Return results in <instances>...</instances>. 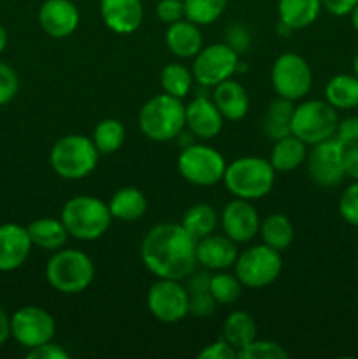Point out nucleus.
I'll use <instances>...</instances> for the list:
<instances>
[{
    "label": "nucleus",
    "instance_id": "nucleus-15",
    "mask_svg": "<svg viewBox=\"0 0 358 359\" xmlns=\"http://www.w3.org/2000/svg\"><path fill=\"white\" fill-rule=\"evenodd\" d=\"M221 228L235 244H246L260 231V216L249 200L234 198L221 212Z\"/></svg>",
    "mask_w": 358,
    "mask_h": 359
},
{
    "label": "nucleus",
    "instance_id": "nucleus-18",
    "mask_svg": "<svg viewBox=\"0 0 358 359\" xmlns=\"http://www.w3.org/2000/svg\"><path fill=\"white\" fill-rule=\"evenodd\" d=\"M100 16L109 30L128 35L142 23L144 7L140 0H100Z\"/></svg>",
    "mask_w": 358,
    "mask_h": 359
},
{
    "label": "nucleus",
    "instance_id": "nucleus-13",
    "mask_svg": "<svg viewBox=\"0 0 358 359\" xmlns=\"http://www.w3.org/2000/svg\"><path fill=\"white\" fill-rule=\"evenodd\" d=\"M55 332V318L41 307L27 305L11 316V337L27 349L51 342Z\"/></svg>",
    "mask_w": 358,
    "mask_h": 359
},
{
    "label": "nucleus",
    "instance_id": "nucleus-38",
    "mask_svg": "<svg viewBox=\"0 0 358 359\" xmlns=\"http://www.w3.org/2000/svg\"><path fill=\"white\" fill-rule=\"evenodd\" d=\"M18 88H20L18 74L7 63L0 62V107L9 104L16 97Z\"/></svg>",
    "mask_w": 358,
    "mask_h": 359
},
{
    "label": "nucleus",
    "instance_id": "nucleus-51",
    "mask_svg": "<svg viewBox=\"0 0 358 359\" xmlns=\"http://www.w3.org/2000/svg\"><path fill=\"white\" fill-rule=\"evenodd\" d=\"M353 74L358 77V55L353 58Z\"/></svg>",
    "mask_w": 358,
    "mask_h": 359
},
{
    "label": "nucleus",
    "instance_id": "nucleus-14",
    "mask_svg": "<svg viewBox=\"0 0 358 359\" xmlns=\"http://www.w3.org/2000/svg\"><path fill=\"white\" fill-rule=\"evenodd\" d=\"M344 149L346 147L332 137L323 142L314 144L311 151H307V172L312 181L321 188H333L340 184L344 175Z\"/></svg>",
    "mask_w": 358,
    "mask_h": 359
},
{
    "label": "nucleus",
    "instance_id": "nucleus-30",
    "mask_svg": "<svg viewBox=\"0 0 358 359\" xmlns=\"http://www.w3.org/2000/svg\"><path fill=\"white\" fill-rule=\"evenodd\" d=\"M260 237L263 244L276 251H284L291 245L295 238V230L291 221L284 214H269L263 221H260Z\"/></svg>",
    "mask_w": 358,
    "mask_h": 359
},
{
    "label": "nucleus",
    "instance_id": "nucleus-19",
    "mask_svg": "<svg viewBox=\"0 0 358 359\" xmlns=\"http://www.w3.org/2000/svg\"><path fill=\"white\" fill-rule=\"evenodd\" d=\"M223 116L213 100L207 97H197L186 105V126L195 137L202 140L214 139L223 128Z\"/></svg>",
    "mask_w": 358,
    "mask_h": 359
},
{
    "label": "nucleus",
    "instance_id": "nucleus-46",
    "mask_svg": "<svg viewBox=\"0 0 358 359\" xmlns=\"http://www.w3.org/2000/svg\"><path fill=\"white\" fill-rule=\"evenodd\" d=\"M357 4L358 0H321V7L332 16H347Z\"/></svg>",
    "mask_w": 358,
    "mask_h": 359
},
{
    "label": "nucleus",
    "instance_id": "nucleus-37",
    "mask_svg": "<svg viewBox=\"0 0 358 359\" xmlns=\"http://www.w3.org/2000/svg\"><path fill=\"white\" fill-rule=\"evenodd\" d=\"M339 214L347 224L358 228V181H353L340 195Z\"/></svg>",
    "mask_w": 358,
    "mask_h": 359
},
{
    "label": "nucleus",
    "instance_id": "nucleus-40",
    "mask_svg": "<svg viewBox=\"0 0 358 359\" xmlns=\"http://www.w3.org/2000/svg\"><path fill=\"white\" fill-rule=\"evenodd\" d=\"M157 16L161 23H175L185 20V2L183 0H160L157 4Z\"/></svg>",
    "mask_w": 358,
    "mask_h": 359
},
{
    "label": "nucleus",
    "instance_id": "nucleus-4",
    "mask_svg": "<svg viewBox=\"0 0 358 359\" xmlns=\"http://www.w3.org/2000/svg\"><path fill=\"white\" fill-rule=\"evenodd\" d=\"M140 132L154 142L178 139L186 126V105L181 98L160 93L150 98L139 112Z\"/></svg>",
    "mask_w": 358,
    "mask_h": 359
},
{
    "label": "nucleus",
    "instance_id": "nucleus-27",
    "mask_svg": "<svg viewBox=\"0 0 358 359\" xmlns=\"http://www.w3.org/2000/svg\"><path fill=\"white\" fill-rule=\"evenodd\" d=\"M325 98L337 111L358 107V77L351 74H337L325 86Z\"/></svg>",
    "mask_w": 358,
    "mask_h": 359
},
{
    "label": "nucleus",
    "instance_id": "nucleus-42",
    "mask_svg": "<svg viewBox=\"0 0 358 359\" xmlns=\"http://www.w3.org/2000/svg\"><path fill=\"white\" fill-rule=\"evenodd\" d=\"M235 358H237V351H235L230 344L225 342L223 339L209 344V346H206L199 353V359H235Z\"/></svg>",
    "mask_w": 358,
    "mask_h": 359
},
{
    "label": "nucleus",
    "instance_id": "nucleus-23",
    "mask_svg": "<svg viewBox=\"0 0 358 359\" xmlns=\"http://www.w3.org/2000/svg\"><path fill=\"white\" fill-rule=\"evenodd\" d=\"M321 0H277L279 23L288 30H302L318 20Z\"/></svg>",
    "mask_w": 358,
    "mask_h": 359
},
{
    "label": "nucleus",
    "instance_id": "nucleus-11",
    "mask_svg": "<svg viewBox=\"0 0 358 359\" xmlns=\"http://www.w3.org/2000/svg\"><path fill=\"white\" fill-rule=\"evenodd\" d=\"M239 69V53L234 51L227 42H218L202 48L193 60V77L206 88L230 79Z\"/></svg>",
    "mask_w": 358,
    "mask_h": 359
},
{
    "label": "nucleus",
    "instance_id": "nucleus-28",
    "mask_svg": "<svg viewBox=\"0 0 358 359\" xmlns=\"http://www.w3.org/2000/svg\"><path fill=\"white\" fill-rule=\"evenodd\" d=\"M295 105L291 100L277 97L270 102L265 116H263V132L274 142L283 137L291 135V118H293Z\"/></svg>",
    "mask_w": 358,
    "mask_h": 359
},
{
    "label": "nucleus",
    "instance_id": "nucleus-34",
    "mask_svg": "<svg viewBox=\"0 0 358 359\" xmlns=\"http://www.w3.org/2000/svg\"><path fill=\"white\" fill-rule=\"evenodd\" d=\"M185 2L186 20L204 27L220 20L227 9L228 0H183Z\"/></svg>",
    "mask_w": 358,
    "mask_h": 359
},
{
    "label": "nucleus",
    "instance_id": "nucleus-6",
    "mask_svg": "<svg viewBox=\"0 0 358 359\" xmlns=\"http://www.w3.org/2000/svg\"><path fill=\"white\" fill-rule=\"evenodd\" d=\"M98 149L91 137L65 135L53 146L49 163L53 170L67 181H77L95 170L98 163Z\"/></svg>",
    "mask_w": 358,
    "mask_h": 359
},
{
    "label": "nucleus",
    "instance_id": "nucleus-48",
    "mask_svg": "<svg viewBox=\"0 0 358 359\" xmlns=\"http://www.w3.org/2000/svg\"><path fill=\"white\" fill-rule=\"evenodd\" d=\"M11 337V318L7 316L6 309L0 305V347L6 344V340Z\"/></svg>",
    "mask_w": 358,
    "mask_h": 359
},
{
    "label": "nucleus",
    "instance_id": "nucleus-20",
    "mask_svg": "<svg viewBox=\"0 0 358 359\" xmlns=\"http://www.w3.org/2000/svg\"><path fill=\"white\" fill-rule=\"evenodd\" d=\"M235 242L227 235H207L197 241V263L207 270H225L234 266L239 252Z\"/></svg>",
    "mask_w": 358,
    "mask_h": 359
},
{
    "label": "nucleus",
    "instance_id": "nucleus-31",
    "mask_svg": "<svg viewBox=\"0 0 358 359\" xmlns=\"http://www.w3.org/2000/svg\"><path fill=\"white\" fill-rule=\"evenodd\" d=\"M181 226L192 235L195 241L214 233L218 226V214L207 203H195L185 212L181 221Z\"/></svg>",
    "mask_w": 358,
    "mask_h": 359
},
{
    "label": "nucleus",
    "instance_id": "nucleus-5",
    "mask_svg": "<svg viewBox=\"0 0 358 359\" xmlns=\"http://www.w3.org/2000/svg\"><path fill=\"white\" fill-rule=\"evenodd\" d=\"M60 219L70 237L77 241H97L111 228L112 214L109 205L95 196L81 195L67 200Z\"/></svg>",
    "mask_w": 358,
    "mask_h": 359
},
{
    "label": "nucleus",
    "instance_id": "nucleus-45",
    "mask_svg": "<svg viewBox=\"0 0 358 359\" xmlns=\"http://www.w3.org/2000/svg\"><path fill=\"white\" fill-rule=\"evenodd\" d=\"M211 276L213 273L206 272V270H202V272H195L193 270L186 277V290H188V293H204V291H209Z\"/></svg>",
    "mask_w": 358,
    "mask_h": 359
},
{
    "label": "nucleus",
    "instance_id": "nucleus-2",
    "mask_svg": "<svg viewBox=\"0 0 358 359\" xmlns=\"http://www.w3.org/2000/svg\"><path fill=\"white\" fill-rule=\"evenodd\" d=\"M225 188L242 200H260L269 195L276 182V170L269 160L260 156L237 158L227 165Z\"/></svg>",
    "mask_w": 358,
    "mask_h": 359
},
{
    "label": "nucleus",
    "instance_id": "nucleus-26",
    "mask_svg": "<svg viewBox=\"0 0 358 359\" xmlns=\"http://www.w3.org/2000/svg\"><path fill=\"white\" fill-rule=\"evenodd\" d=\"M307 158V144L302 142L298 137L288 135L276 140L270 153V165L276 172L297 170Z\"/></svg>",
    "mask_w": 358,
    "mask_h": 359
},
{
    "label": "nucleus",
    "instance_id": "nucleus-21",
    "mask_svg": "<svg viewBox=\"0 0 358 359\" xmlns=\"http://www.w3.org/2000/svg\"><path fill=\"white\" fill-rule=\"evenodd\" d=\"M213 102L228 121H241L249 112L248 91L234 79H227L214 86Z\"/></svg>",
    "mask_w": 358,
    "mask_h": 359
},
{
    "label": "nucleus",
    "instance_id": "nucleus-29",
    "mask_svg": "<svg viewBox=\"0 0 358 359\" xmlns=\"http://www.w3.org/2000/svg\"><path fill=\"white\" fill-rule=\"evenodd\" d=\"M221 337L235 351L242 349L256 339V323L251 314L244 311H235L227 316L221 326Z\"/></svg>",
    "mask_w": 358,
    "mask_h": 359
},
{
    "label": "nucleus",
    "instance_id": "nucleus-12",
    "mask_svg": "<svg viewBox=\"0 0 358 359\" xmlns=\"http://www.w3.org/2000/svg\"><path fill=\"white\" fill-rule=\"evenodd\" d=\"M190 293L174 279H158L147 291V309L157 321L174 325L188 316Z\"/></svg>",
    "mask_w": 358,
    "mask_h": 359
},
{
    "label": "nucleus",
    "instance_id": "nucleus-9",
    "mask_svg": "<svg viewBox=\"0 0 358 359\" xmlns=\"http://www.w3.org/2000/svg\"><path fill=\"white\" fill-rule=\"evenodd\" d=\"M179 174L195 186H214L223 181L227 161L223 154L211 146L190 144L178 158Z\"/></svg>",
    "mask_w": 358,
    "mask_h": 359
},
{
    "label": "nucleus",
    "instance_id": "nucleus-50",
    "mask_svg": "<svg viewBox=\"0 0 358 359\" xmlns=\"http://www.w3.org/2000/svg\"><path fill=\"white\" fill-rule=\"evenodd\" d=\"M350 16H351V23H353L354 30L358 32V4H357V6H354V9L351 11Z\"/></svg>",
    "mask_w": 358,
    "mask_h": 359
},
{
    "label": "nucleus",
    "instance_id": "nucleus-10",
    "mask_svg": "<svg viewBox=\"0 0 358 359\" xmlns=\"http://www.w3.org/2000/svg\"><path fill=\"white\" fill-rule=\"evenodd\" d=\"M270 81L277 97L291 102L300 100L312 88L311 67L297 53H284L274 62Z\"/></svg>",
    "mask_w": 358,
    "mask_h": 359
},
{
    "label": "nucleus",
    "instance_id": "nucleus-32",
    "mask_svg": "<svg viewBox=\"0 0 358 359\" xmlns=\"http://www.w3.org/2000/svg\"><path fill=\"white\" fill-rule=\"evenodd\" d=\"M125 135L126 132L123 123L114 118H107V119H102V121L95 126L91 140H93L98 153L112 154L123 146V142H125Z\"/></svg>",
    "mask_w": 358,
    "mask_h": 359
},
{
    "label": "nucleus",
    "instance_id": "nucleus-49",
    "mask_svg": "<svg viewBox=\"0 0 358 359\" xmlns=\"http://www.w3.org/2000/svg\"><path fill=\"white\" fill-rule=\"evenodd\" d=\"M6 46H7V32L6 28H4V25L0 23V53L6 49Z\"/></svg>",
    "mask_w": 358,
    "mask_h": 359
},
{
    "label": "nucleus",
    "instance_id": "nucleus-22",
    "mask_svg": "<svg viewBox=\"0 0 358 359\" xmlns=\"http://www.w3.org/2000/svg\"><path fill=\"white\" fill-rule=\"evenodd\" d=\"M165 44L178 58H195L197 53L202 49V34L199 25L192 23L186 18L171 23L165 32Z\"/></svg>",
    "mask_w": 358,
    "mask_h": 359
},
{
    "label": "nucleus",
    "instance_id": "nucleus-24",
    "mask_svg": "<svg viewBox=\"0 0 358 359\" xmlns=\"http://www.w3.org/2000/svg\"><path fill=\"white\" fill-rule=\"evenodd\" d=\"M27 230L32 244L44 251H60L69 238V231H67L63 221L55 219V217H41V219L32 221Z\"/></svg>",
    "mask_w": 358,
    "mask_h": 359
},
{
    "label": "nucleus",
    "instance_id": "nucleus-8",
    "mask_svg": "<svg viewBox=\"0 0 358 359\" xmlns=\"http://www.w3.org/2000/svg\"><path fill=\"white\" fill-rule=\"evenodd\" d=\"M235 276L241 284L249 290L270 286L276 283L283 270L281 252L267 244L253 245L237 256L234 263Z\"/></svg>",
    "mask_w": 358,
    "mask_h": 359
},
{
    "label": "nucleus",
    "instance_id": "nucleus-36",
    "mask_svg": "<svg viewBox=\"0 0 358 359\" xmlns=\"http://www.w3.org/2000/svg\"><path fill=\"white\" fill-rule=\"evenodd\" d=\"M237 358L241 359H286L288 351L281 344L274 340L255 339L237 351Z\"/></svg>",
    "mask_w": 358,
    "mask_h": 359
},
{
    "label": "nucleus",
    "instance_id": "nucleus-35",
    "mask_svg": "<svg viewBox=\"0 0 358 359\" xmlns=\"http://www.w3.org/2000/svg\"><path fill=\"white\" fill-rule=\"evenodd\" d=\"M209 293L213 294V298L216 300V304L221 305H230L235 300H239L242 293V284L237 279V276H232V273H213L211 276V284H209Z\"/></svg>",
    "mask_w": 358,
    "mask_h": 359
},
{
    "label": "nucleus",
    "instance_id": "nucleus-25",
    "mask_svg": "<svg viewBox=\"0 0 358 359\" xmlns=\"http://www.w3.org/2000/svg\"><path fill=\"white\" fill-rule=\"evenodd\" d=\"M107 205L112 214V219L133 223V221H139L146 214L147 200L139 188L126 186V188L118 189L112 195L111 202Z\"/></svg>",
    "mask_w": 358,
    "mask_h": 359
},
{
    "label": "nucleus",
    "instance_id": "nucleus-17",
    "mask_svg": "<svg viewBox=\"0 0 358 359\" xmlns=\"http://www.w3.org/2000/svg\"><path fill=\"white\" fill-rule=\"evenodd\" d=\"M28 230L21 224H0V272H13L27 262L32 251Z\"/></svg>",
    "mask_w": 358,
    "mask_h": 359
},
{
    "label": "nucleus",
    "instance_id": "nucleus-33",
    "mask_svg": "<svg viewBox=\"0 0 358 359\" xmlns=\"http://www.w3.org/2000/svg\"><path fill=\"white\" fill-rule=\"evenodd\" d=\"M193 81L195 77H193L192 70L186 69L181 63H168L160 74V84L164 88V93L181 98V100L192 91Z\"/></svg>",
    "mask_w": 358,
    "mask_h": 359
},
{
    "label": "nucleus",
    "instance_id": "nucleus-1",
    "mask_svg": "<svg viewBox=\"0 0 358 359\" xmlns=\"http://www.w3.org/2000/svg\"><path fill=\"white\" fill-rule=\"evenodd\" d=\"M140 259L158 279H186L197 266V241L181 224L160 223L142 238Z\"/></svg>",
    "mask_w": 358,
    "mask_h": 359
},
{
    "label": "nucleus",
    "instance_id": "nucleus-7",
    "mask_svg": "<svg viewBox=\"0 0 358 359\" xmlns=\"http://www.w3.org/2000/svg\"><path fill=\"white\" fill-rule=\"evenodd\" d=\"M339 116L326 100H305L297 105L291 118V135L307 146L336 137Z\"/></svg>",
    "mask_w": 358,
    "mask_h": 359
},
{
    "label": "nucleus",
    "instance_id": "nucleus-39",
    "mask_svg": "<svg viewBox=\"0 0 358 359\" xmlns=\"http://www.w3.org/2000/svg\"><path fill=\"white\" fill-rule=\"evenodd\" d=\"M214 309H216V300H214L209 291H204V293H190L188 314L204 319L213 316Z\"/></svg>",
    "mask_w": 358,
    "mask_h": 359
},
{
    "label": "nucleus",
    "instance_id": "nucleus-44",
    "mask_svg": "<svg viewBox=\"0 0 358 359\" xmlns=\"http://www.w3.org/2000/svg\"><path fill=\"white\" fill-rule=\"evenodd\" d=\"M227 37H228L227 44L237 53H244L246 49H248L249 42H251V37H249L248 30H246L242 25H234V27L228 28Z\"/></svg>",
    "mask_w": 358,
    "mask_h": 359
},
{
    "label": "nucleus",
    "instance_id": "nucleus-3",
    "mask_svg": "<svg viewBox=\"0 0 358 359\" xmlns=\"http://www.w3.org/2000/svg\"><path fill=\"white\" fill-rule=\"evenodd\" d=\"M95 265L90 256L77 249H60L53 252L46 265V280L63 294H79L91 286Z\"/></svg>",
    "mask_w": 358,
    "mask_h": 359
},
{
    "label": "nucleus",
    "instance_id": "nucleus-16",
    "mask_svg": "<svg viewBox=\"0 0 358 359\" xmlns=\"http://www.w3.org/2000/svg\"><path fill=\"white\" fill-rule=\"evenodd\" d=\"M79 9L72 0H46L39 9V25L53 39H65L77 30Z\"/></svg>",
    "mask_w": 358,
    "mask_h": 359
},
{
    "label": "nucleus",
    "instance_id": "nucleus-41",
    "mask_svg": "<svg viewBox=\"0 0 358 359\" xmlns=\"http://www.w3.org/2000/svg\"><path fill=\"white\" fill-rule=\"evenodd\" d=\"M336 139L344 147H358V116H351L339 121Z\"/></svg>",
    "mask_w": 358,
    "mask_h": 359
},
{
    "label": "nucleus",
    "instance_id": "nucleus-43",
    "mask_svg": "<svg viewBox=\"0 0 358 359\" xmlns=\"http://www.w3.org/2000/svg\"><path fill=\"white\" fill-rule=\"evenodd\" d=\"M28 359H69V353L63 349L58 344L46 342L42 346L34 347V349H28L27 353Z\"/></svg>",
    "mask_w": 358,
    "mask_h": 359
},
{
    "label": "nucleus",
    "instance_id": "nucleus-47",
    "mask_svg": "<svg viewBox=\"0 0 358 359\" xmlns=\"http://www.w3.org/2000/svg\"><path fill=\"white\" fill-rule=\"evenodd\" d=\"M344 175L358 181V147L344 149Z\"/></svg>",
    "mask_w": 358,
    "mask_h": 359
}]
</instances>
